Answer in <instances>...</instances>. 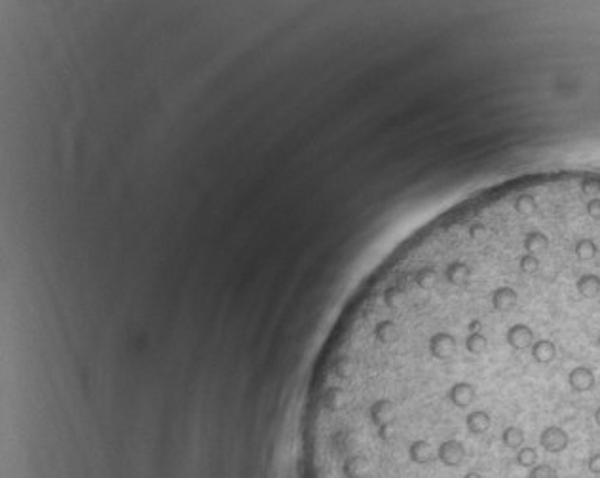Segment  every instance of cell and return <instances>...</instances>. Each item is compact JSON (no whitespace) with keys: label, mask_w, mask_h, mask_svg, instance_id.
Listing matches in <instances>:
<instances>
[{"label":"cell","mask_w":600,"mask_h":478,"mask_svg":"<svg viewBox=\"0 0 600 478\" xmlns=\"http://www.w3.org/2000/svg\"><path fill=\"white\" fill-rule=\"evenodd\" d=\"M528 478H561V477H559V472H557L554 467L547 465V463H538V465L530 469Z\"/></svg>","instance_id":"cell-7"},{"label":"cell","mask_w":600,"mask_h":478,"mask_svg":"<svg viewBox=\"0 0 600 478\" xmlns=\"http://www.w3.org/2000/svg\"><path fill=\"white\" fill-rule=\"evenodd\" d=\"M433 448H435L437 463H441L442 467H449V469H456V467L462 465L466 461V456H468L466 446H463L462 440L458 439H445Z\"/></svg>","instance_id":"cell-2"},{"label":"cell","mask_w":600,"mask_h":478,"mask_svg":"<svg viewBox=\"0 0 600 478\" xmlns=\"http://www.w3.org/2000/svg\"><path fill=\"white\" fill-rule=\"evenodd\" d=\"M587 469L593 472V475H600V452L593 454V456L587 459Z\"/></svg>","instance_id":"cell-8"},{"label":"cell","mask_w":600,"mask_h":478,"mask_svg":"<svg viewBox=\"0 0 600 478\" xmlns=\"http://www.w3.org/2000/svg\"><path fill=\"white\" fill-rule=\"evenodd\" d=\"M566 386L575 395L593 393L599 386L596 370L589 365H575L566 372Z\"/></svg>","instance_id":"cell-1"},{"label":"cell","mask_w":600,"mask_h":478,"mask_svg":"<svg viewBox=\"0 0 600 478\" xmlns=\"http://www.w3.org/2000/svg\"><path fill=\"white\" fill-rule=\"evenodd\" d=\"M540 446L549 454H561L570 446V435L561 426L543 427L540 433Z\"/></svg>","instance_id":"cell-3"},{"label":"cell","mask_w":600,"mask_h":478,"mask_svg":"<svg viewBox=\"0 0 600 478\" xmlns=\"http://www.w3.org/2000/svg\"><path fill=\"white\" fill-rule=\"evenodd\" d=\"M463 423H466V429H468L469 435L473 437H481L484 433L490 431L492 427V418L487 410H481V408H473L466 414L463 418Z\"/></svg>","instance_id":"cell-4"},{"label":"cell","mask_w":600,"mask_h":478,"mask_svg":"<svg viewBox=\"0 0 600 478\" xmlns=\"http://www.w3.org/2000/svg\"><path fill=\"white\" fill-rule=\"evenodd\" d=\"M526 442V433L522 431L519 426H508L503 427L501 431V444L513 450V452H519L522 446Z\"/></svg>","instance_id":"cell-5"},{"label":"cell","mask_w":600,"mask_h":478,"mask_svg":"<svg viewBox=\"0 0 600 478\" xmlns=\"http://www.w3.org/2000/svg\"><path fill=\"white\" fill-rule=\"evenodd\" d=\"M515 463L517 465L524 467V469H532V467L538 465V452L532 446H522L519 452L515 454Z\"/></svg>","instance_id":"cell-6"},{"label":"cell","mask_w":600,"mask_h":478,"mask_svg":"<svg viewBox=\"0 0 600 478\" xmlns=\"http://www.w3.org/2000/svg\"><path fill=\"white\" fill-rule=\"evenodd\" d=\"M593 419H594V423H596V427H600V405L596 408H594Z\"/></svg>","instance_id":"cell-9"},{"label":"cell","mask_w":600,"mask_h":478,"mask_svg":"<svg viewBox=\"0 0 600 478\" xmlns=\"http://www.w3.org/2000/svg\"><path fill=\"white\" fill-rule=\"evenodd\" d=\"M462 478H482V477L477 471H469V472H466Z\"/></svg>","instance_id":"cell-10"}]
</instances>
